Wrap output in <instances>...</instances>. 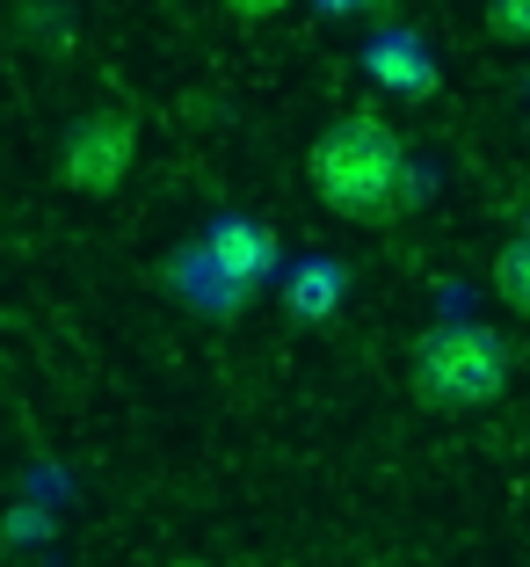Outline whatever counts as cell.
<instances>
[{"mask_svg": "<svg viewBox=\"0 0 530 567\" xmlns=\"http://www.w3.org/2000/svg\"><path fill=\"white\" fill-rule=\"evenodd\" d=\"M334 299H342V269L334 262H305L299 277H291V313L299 320H328Z\"/></svg>", "mask_w": 530, "mask_h": 567, "instance_id": "cell-6", "label": "cell"}, {"mask_svg": "<svg viewBox=\"0 0 530 567\" xmlns=\"http://www.w3.org/2000/svg\"><path fill=\"white\" fill-rule=\"evenodd\" d=\"M226 8H232L240 22H269V16H283L291 0H226Z\"/></svg>", "mask_w": 530, "mask_h": 567, "instance_id": "cell-9", "label": "cell"}, {"mask_svg": "<svg viewBox=\"0 0 530 567\" xmlns=\"http://www.w3.org/2000/svg\"><path fill=\"white\" fill-rule=\"evenodd\" d=\"M356 8H385V0H320V16H356Z\"/></svg>", "mask_w": 530, "mask_h": 567, "instance_id": "cell-10", "label": "cell"}, {"mask_svg": "<svg viewBox=\"0 0 530 567\" xmlns=\"http://www.w3.org/2000/svg\"><path fill=\"white\" fill-rule=\"evenodd\" d=\"M175 567H211V560H175Z\"/></svg>", "mask_w": 530, "mask_h": 567, "instance_id": "cell-11", "label": "cell"}, {"mask_svg": "<svg viewBox=\"0 0 530 567\" xmlns=\"http://www.w3.org/2000/svg\"><path fill=\"white\" fill-rule=\"evenodd\" d=\"M364 66L378 73V81L393 87V95H436V59H429V44H422V37H407V30L371 37Z\"/></svg>", "mask_w": 530, "mask_h": 567, "instance_id": "cell-5", "label": "cell"}, {"mask_svg": "<svg viewBox=\"0 0 530 567\" xmlns=\"http://www.w3.org/2000/svg\"><path fill=\"white\" fill-rule=\"evenodd\" d=\"M305 183L334 218H356V226H385L422 197L415 161L385 117H334L305 153Z\"/></svg>", "mask_w": 530, "mask_h": 567, "instance_id": "cell-1", "label": "cell"}, {"mask_svg": "<svg viewBox=\"0 0 530 567\" xmlns=\"http://www.w3.org/2000/svg\"><path fill=\"white\" fill-rule=\"evenodd\" d=\"M495 291H501V306H516V313L530 320V234H516L509 248L495 255Z\"/></svg>", "mask_w": 530, "mask_h": 567, "instance_id": "cell-7", "label": "cell"}, {"mask_svg": "<svg viewBox=\"0 0 530 567\" xmlns=\"http://www.w3.org/2000/svg\"><path fill=\"white\" fill-rule=\"evenodd\" d=\"M132 153H138L132 110H95V117H81L66 132L59 175H66V189H81V197H102V189H116L124 175H132Z\"/></svg>", "mask_w": 530, "mask_h": 567, "instance_id": "cell-3", "label": "cell"}, {"mask_svg": "<svg viewBox=\"0 0 530 567\" xmlns=\"http://www.w3.org/2000/svg\"><path fill=\"white\" fill-rule=\"evenodd\" d=\"M516 350L480 320H444V328L415 334L407 350V385L422 408H487L509 393Z\"/></svg>", "mask_w": 530, "mask_h": 567, "instance_id": "cell-2", "label": "cell"}, {"mask_svg": "<svg viewBox=\"0 0 530 567\" xmlns=\"http://www.w3.org/2000/svg\"><path fill=\"white\" fill-rule=\"evenodd\" d=\"M204 262L218 269L226 291H254L262 277H277V234L262 218H218L204 234Z\"/></svg>", "mask_w": 530, "mask_h": 567, "instance_id": "cell-4", "label": "cell"}, {"mask_svg": "<svg viewBox=\"0 0 530 567\" xmlns=\"http://www.w3.org/2000/svg\"><path fill=\"white\" fill-rule=\"evenodd\" d=\"M487 30L501 44H530V0H487Z\"/></svg>", "mask_w": 530, "mask_h": 567, "instance_id": "cell-8", "label": "cell"}]
</instances>
